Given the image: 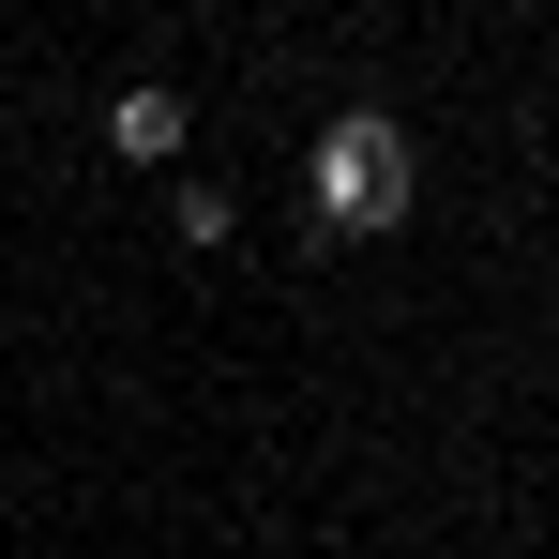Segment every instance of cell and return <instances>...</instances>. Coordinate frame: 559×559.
I'll list each match as a JSON object with an SVG mask.
<instances>
[{
	"label": "cell",
	"instance_id": "obj_1",
	"mask_svg": "<svg viewBox=\"0 0 559 559\" xmlns=\"http://www.w3.org/2000/svg\"><path fill=\"white\" fill-rule=\"evenodd\" d=\"M408 197H424V152H408V121H393V106L318 121V152H302V227H318V242H393V227H408Z\"/></svg>",
	"mask_w": 559,
	"mask_h": 559
},
{
	"label": "cell",
	"instance_id": "obj_3",
	"mask_svg": "<svg viewBox=\"0 0 559 559\" xmlns=\"http://www.w3.org/2000/svg\"><path fill=\"white\" fill-rule=\"evenodd\" d=\"M167 227H182V258H212V242H242V197H227V182H182Z\"/></svg>",
	"mask_w": 559,
	"mask_h": 559
},
{
	"label": "cell",
	"instance_id": "obj_2",
	"mask_svg": "<svg viewBox=\"0 0 559 559\" xmlns=\"http://www.w3.org/2000/svg\"><path fill=\"white\" fill-rule=\"evenodd\" d=\"M106 136H121L136 167H167V152H182V92H121V106H106Z\"/></svg>",
	"mask_w": 559,
	"mask_h": 559
}]
</instances>
